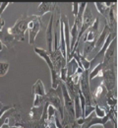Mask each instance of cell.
<instances>
[{
  "mask_svg": "<svg viewBox=\"0 0 118 128\" xmlns=\"http://www.w3.org/2000/svg\"><path fill=\"white\" fill-rule=\"evenodd\" d=\"M34 19V15H23L18 19L15 25L9 29H7V34L15 38L16 42L25 40V32L28 30L29 23Z\"/></svg>",
  "mask_w": 118,
  "mask_h": 128,
  "instance_id": "obj_1",
  "label": "cell"
},
{
  "mask_svg": "<svg viewBox=\"0 0 118 128\" xmlns=\"http://www.w3.org/2000/svg\"><path fill=\"white\" fill-rule=\"evenodd\" d=\"M45 100L48 104H50L52 108H55L56 112H59L60 119H61V121H63V119H64V102H63L61 87L59 86L56 90L50 89L49 92H47L45 95Z\"/></svg>",
  "mask_w": 118,
  "mask_h": 128,
  "instance_id": "obj_2",
  "label": "cell"
},
{
  "mask_svg": "<svg viewBox=\"0 0 118 128\" xmlns=\"http://www.w3.org/2000/svg\"><path fill=\"white\" fill-rule=\"evenodd\" d=\"M89 74H90V70H85L80 78L79 82V87H80V92L83 95L85 98V104L89 108L94 106L96 104L93 96H92V92H91V87H90V80H89Z\"/></svg>",
  "mask_w": 118,
  "mask_h": 128,
  "instance_id": "obj_3",
  "label": "cell"
},
{
  "mask_svg": "<svg viewBox=\"0 0 118 128\" xmlns=\"http://www.w3.org/2000/svg\"><path fill=\"white\" fill-rule=\"evenodd\" d=\"M34 52H35L39 57H41V58L46 62V64L48 65L49 70H50V75H51V89H52V90H56V89L60 86L61 81H60L59 74L55 71V69H54V67H53V64L51 62L47 51L44 50L43 48H34Z\"/></svg>",
  "mask_w": 118,
  "mask_h": 128,
  "instance_id": "obj_4",
  "label": "cell"
},
{
  "mask_svg": "<svg viewBox=\"0 0 118 128\" xmlns=\"http://www.w3.org/2000/svg\"><path fill=\"white\" fill-rule=\"evenodd\" d=\"M32 94L34 96V104H33V108H38V106H42L46 104V100H45V88L43 83L41 80L36 81L32 87Z\"/></svg>",
  "mask_w": 118,
  "mask_h": 128,
  "instance_id": "obj_5",
  "label": "cell"
},
{
  "mask_svg": "<svg viewBox=\"0 0 118 128\" xmlns=\"http://www.w3.org/2000/svg\"><path fill=\"white\" fill-rule=\"evenodd\" d=\"M49 55L51 62L53 64V67L55 69V71L59 74L60 70L63 67H66V59L63 57L61 51L59 50V48L57 49H52L50 52H47Z\"/></svg>",
  "mask_w": 118,
  "mask_h": 128,
  "instance_id": "obj_6",
  "label": "cell"
},
{
  "mask_svg": "<svg viewBox=\"0 0 118 128\" xmlns=\"http://www.w3.org/2000/svg\"><path fill=\"white\" fill-rule=\"evenodd\" d=\"M115 38H117V36H116V32L114 34V32H110L109 34H108V36H107V38H106V40H105V42H104V44L102 46V48L100 49V51H99V53L94 57V59L92 60V61H90L91 62V66H90V69L92 70L95 66H97L98 64H100V59H101L102 62V60H103V57H104V54H105V51H106V49L108 48V46L111 44V42Z\"/></svg>",
  "mask_w": 118,
  "mask_h": 128,
  "instance_id": "obj_7",
  "label": "cell"
},
{
  "mask_svg": "<svg viewBox=\"0 0 118 128\" xmlns=\"http://www.w3.org/2000/svg\"><path fill=\"white\" fill-rule=\"evenodd\" d=\"M117 38H115L111 44L108 46V48L105 51L102 64L104 66V70L106 69V66H110V68H113V63H114V56L116 54V46H117Z\"/></svg>",
  "mask_w": 118,
  "mask_h": 128,
  "instance_id": "obj_8",
  "label": "cell"
},
{
  "mask_svg": "<svg viewBox=\"0 0 118 128\" xmlns=\"http://www.w3.org/2000/svg\"><path fill=\"white\" fill-rule=\"evenodd\" d=\"M103 81L101 82L106 88L107 92H113V90L116 87V78H115V73L113 68L112 69H105L103 71Z\"/></svg>",
  "mask_w": 118,
  "mask_h": 128,
  "instance_id": "obj_9",
  "label": "cell"
},
{
  "mask_svg": "<svg viewBox=\"0 0 118 128\" xmlns=\"http://www.w3.org/2000/svg\"><path fill=\"white\" fill-rule=\"evenodd\" d=\"M41 27V21L39 17H36L34 15V19L29 23L28 30H29V44H34V42L35 40V38L37 34L40 31Z\"/></svg>",
  "mask_w": 118,
  "mask_h": 128,
  "instance_id": "obj_10",
  "label": "cell"
},
{
  "mask_svg": "<svg viewBox=\"0 0 118 128\" xmlns=\"http://www.w3.org/2000/svg\"><path fill=\"white\" fill-rule=\"evenodd\" d=\"M99 27H100V20L98 18L95 19L94 23L92 26L87 30V32L83 38V42H95L98 38V32H99Z\"/></svg>",
  "mask_w": 118,
  "mask_h": 128,
  "instance_id": "obj_11",
  "label": "cell"
},
{
  "mask_svg": "<svg viewBox=\"0 0 118 128\" xmlns=\"http://www.w3.org/2000/svg\"><path fill=\"white\" fill-rule=\"evenodd\" d=\"M60 19L63 23V28H64V38H65V44H66V52H67V57L70 54V28H69V21L66 15L60 16Z\"/></svg>",
  "mask_w": 118,
  "mask_h": 128,
  "instance_id": "obj_12",
  "label": "cell"
},
{
  "mask_svg": "<svg viewBox=\"0 0 118 128\" xmlns=\"http://www.w3.org/2000/svg\"><path fill=\"white\" fill-rule=\"evenodd\" d=\"M53 21H54V14L52 13L46 29L45 32V38H46V44H47V52H50L52 50V44H53Z\"/></svg>",
  "mask_w": 118,
  "mask_h": 128,
  "instance_id": "obj_13",
  "label": "cell"
},
{
  "mask_svg": "<svg viewBox=\"0 0 118 128\" xmlns=\"http://www.w3.org/2000/svg\"><path fill=\"white\" fill-rule=\"evenodd\" d=\"M56 6H57V4H56V3L42 2V3H40V4L38 5L37 10H36V15H35V16L41 18L43 15H45L46 13L53 11V10L56 8Z\"/></svg>",
  "mask_w": 118,
  "mask_h": 128,
  "instance_id": "obj_14",
  "label": "cell"
},
{
  "mask_svg": "<svg viewBox=\"0 0 118 128\" xmlns=\"http://www.w3.org/2000/svg\"><path fill=\"white\" fill-rule=\"evenodd\" d=\"M111 32V29L108 27V25L105 23V25H104V28H103V30H102V32L101 34H100V36H98L97 38V40H96V46L95 48H97V49H101L102 48V46L104 44V42H105V40H106V38H107V36H108V34Z\"/></svg>",
  "mask_w": 118,
  "mask_h": 128,
  "instance_id": "obj_15",
  "label": "cell"
},
{
  "mask_svg": "<svg viewBox=\"0 0 118 128\" xmlns=\"http://www.w3.org/2000/svg\"><path fill=\"white\" fill-rule=\"evenodd\" d=\"M45 122H43L42 120H38V121H28V122H21L16 123L15 126H19L22 128H44L45 127Z\"/></svg>",
  "mask_w": 118,
  "mask_h": 128,
  "instance_id": "obj_16",
  "label": "cell"
},
{
  "mask_svg": "<svg viewBox=\"0 0 118 128\" xmlns=\"http://www.w3.org/2000/svg\"><path fill=\"white\" fill-rule=\"evenodd\" d=\"M18 113L16 112V110H15V106L11 110H9L7 112H5L1 117H0V128H2L4 125L5 126H9V119L12 117V116H15L17 115Z\"/></svg>",
  "mask_w": 118,
  "mask_h": 128,
  "instance_id": "obj_17",
  "label": "cell"
},
{
  "mask_svg": "<svg viewBox=\"0 0 118 128\" xmlns=\"http://www.w3.org/2000/svg\"><path fill=\"white\" fill-rule=\"evenodd\" d=\"M103 71H104V66H103V64L101 62V63L98 64L97 66H95L91 70V72L89 74V80L92 81L93 79H95L97 77H102Z\"/></svg>",
  "mask_w": 118,
  "mask_h": 128,
  "instance_id": "obj_18",
  "label": "cell"
},
{
  "mask_svg": "<svg viewBox=\"0 0 118 128\" xmlns=\"http://www.w3.org/2000/svg\"><path fill=\"white\" fill-rule=\"evenodd\" d=\"M117 2H115V3H113V2H108V3H99V2H96L95 6L97 7L98 11L101 13L102 16L106 17L107 13H108V10L110 9V7H112Z\"/></svg>",
  "mask_w": 118,
  "mask_h": 128,
  "instance_id": "obj_19",
  "label": "cell"
},
{
  "mask_svg": "<svg viewBox=\"0 0 118 128\" xmlns=\"http://www.w3.org/2000/svg\"><path fill=\"white\" fill-rule=\"evenodd\" d=\"M44 106H38V108H32V110L30 112V117H31L32 120H34V121L40 120L41 115H42V112H43V110H44Z\"/></svg>",
  "mask_w": 118,
  "mask_h": 128,
  "instance_id": "obj_20",
  "label": "cell"
},
{
  "mask_svg": "<svg viewBox=\"0 0 118 128\" xmlns=\"http://www.w3.org/2000/svg\"><path fill=\"white\" fill-rule=\"evenodd\" d=\"M106 104L109 108H116L117 104V98L114 95V92H107L106 93Z\"/></svg>",
  "mask_w": 118,
  "mask_h": 128,
  "instance_id": "obj_21",
  "label": "cell"
},
{
  "mask_svg": "<svg viewBox=\"0 0 118 128\" xmlns=\"http://www.w3.org/2000/svg\"><path fill=\"white\" fill-rule=\"evenodd\" d=\"M96 46V40L95 42H85L84 44V49H83V56L87 57L89 55V53H91Z\"/></svg>",
  "mask_w": 118,
  "mask_h": 128,
  "instance_id": "obj_22",
  "label": "cell"
},
{
  "mask_svg": "<svg viewBox=\"0 0 118 128\" xmlns=\"http://www.w3.org/2000/svg\"><path fill=\"white\" fill-rule=\"evenodd\" d=\"M95 114H96V116L97 117H99V118H102V117H104V116H106V114H107V110L103 108V106H101L100 104H96L95 106Z\"/></svg>",
  "mask_w": 118,
  "mask_h": 128,
  "instance_id": "obj_23",
  "label": "cell"
},
{
  "mask_svg": "<svg viewBox=\"0 0 118 128\" xmlns=\"http://www.w3.org/2000/svg\"><path fill=\"white\" fill-rule=\"evenodd\" d=\"M103 91H104V86H103V84L101 83V85L96 89V91H95L94 93H92L93 98H94V100H95V102H96V104H97V100L101 98V94H102V92H103Z\"/></svg>",
  "mask_w": 118,
  "mask_h": 128,
  "instance_id": "obj_24",
  "label": "cell"
},
{
  "mask_svg": "<svg viewBox=\"0 0 118 128\" xmlns=\"http://www.w3.org/2000/svg\"><path fill=\"white\" fill-rule=\"evenodd\" d=\"M8 70H9V63L5 61H0V77L5 76Z\"/></svg>",
  "mask_w": 118,
  "mask_h": 128,
  "instance_id": "obj_25",
  "label": "cell"
},
{
  "mask_svg": "<svg viewBox=\"0 0 118 128\" xmlns=\"http://www.w3.org/2000/svg\"><path fill=\"white\" fill-rule=\"evenodd\" d=\"M15 106H5V104H3L2 102H0V117L5 113V112H7L9 110H11V108H13Z\"/></svg>",
  "mask_w": 118,
  "mask_h": 128,
  "instance_id": "obj_26",
  "label": "cell"
},
{
  "mask_svg": "<svg viewBox=\"0 0 118 128\" xmlns=\"http://www.w3.org/2000/svg\"><path fill=\"white\" fill-rule=\"evenodd\" d=\"M79 6H80V3H73L72 4V13L75 17L77 16V14H78Z\"/></svg>",
  "mask_w": 118,
  "mask_h": 128,
  "instance_id": "obj_27",
  "label": "cell"
},
{
  "mask_svg": "<svg viewBox=\"0 0 118 128\" xmlns=\"http://www.w3.org/2000/svg\"><path fill=\"white\" fill-rule=\"evenodd\" d=\"M9 2H5V3H1V5H0V19H1V15H2V13L5 11V9L9 6Z\"/></svg>",
  "mask_w": 118,
  "mask_h": 128,
  "instance_id": "obj_28",
  "label": "cell"
},
{
  "mask_svg": "<svg viewBox=\"0 0 118 128\" xmlns=\"http://www.w3.org/2000/svg\"><path fill=\"white\" fill-rule=\"evenodd\" d=\"M4 24H5V22H4V20H2V18H1V19H0V32H2V29H3Z\"/></svg>",
  "mask_w": 118,
  "mask_h": 128,
  "instance_id": "obj_29",
  "label": "cell"
},
{
  "mask_svg": "<svg viewBox=\"0 0 118 128\" xmlns=\"http://www.w3.org/2000/svg\"><path fill=\"white\" fill-rule=\"evenodd\" d=\"M89 128H104V125H101V124H97V125H93Z\"/></svg>",
  "mask_w": 118,
  "mask_h": 128,
  "instance_id": "obj_30",
  "label": "cell"
},
{
  "mask_svg": "<svg viewBox=\"0 0 118 128\" xmlns=\"http://www.w3.org/2000/svg\"><path fill=\"white\" fill-rule=\"evenodd\" d=\"M8 128H22V127H19V126H15V125H13V126H11V125H9Z\"/></svg>",
  "mask_w": 118,
  "mask_h": 128,
  "instance_id": "obj_31",
  "label": "cell"
},
{
  "mask_svg": "<svg viewBox=\"0 0 118 128\" xmlns=\"http://www.w3.org/2000/svg\"><path fill=\"white\" fill-rule=\"evenodd\" d=\"M2 49H3V44H2L1 40H0V51H1Z\"/></svg>",
  "mask_w": 118,
  "mask_h": 128,
  "instance_id": "obj_32",
  "label": "cell"
},
{
  "mask_svg": "<svg viewBox=\"0 0 118 128\" xmlns=\"http://www.w3.org/2000/svg\"><path fill=\"white\" fill-rule=\"evenodd\" d=\"M44 128H49V126H48L47 124H45V127H44Z\"/></svg>",
  "mask_w": 118,
  "mask_h": 128,
  "instance_id": "obj_33",
  "label": "cell"
}]
</instances>
